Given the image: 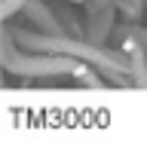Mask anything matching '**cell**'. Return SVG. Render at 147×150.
I'll use <instances>...</instances> for the list:
<instances>
[{"mask_svg":"<svg viewBox=\"0 0 147 150\" xmlns=\"http://www.w3.org/2000/svg\"><path fill=\"white\" fill-rule=\"evenodd\" d=\"M3 67L9 77H68V74H83L77 58L55 55V52H28L16 43L9 31L3 34Z\"/></svg>","mask_w":147,"mask_h":150,"instance_id":"obj_1","label":"cell"},{"mask_svg":"<svg viewBox=\"0 0 147 150\" xmlns=\"http://www.w3.org/2000/svg\"><path fill=\"white\" fill-rule=\"evenodd\" d=\"M22 18L31 25L34 31H46V34H68L64 28V22L52 12L49 3H43V0H28V3L22 6Z\"/></svg>","mask_w":147,"mask_h":150,"instance_id":"obj_2","label":"cell"}]
</instances>
